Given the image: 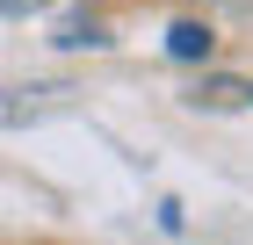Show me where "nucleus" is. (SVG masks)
I'll return each mask as SVG.
<instances>
[{"label": "nucleus", "instance_id": "nucleus-6", "mask_svg": "<svg viewBox=\"0 0 253 245\" xmlns=\"http://www.w3.org/2000/svg\"><path fill=\"white\" fill-rule=\"evenodd\" d=\"M246 101H253V94H246Z\"/></svg>", "mask_w": 253, "mask_h": 245}, {"label": "nucleus", "instance_id": "nucleus-3", "mask_svg": "<svg viewBox=\"0 0 253 245\" xmlns=\"http://www.w3.org/2000/svg\"><path fill=\"white\" fill-rule=\"evenodd\" d=\"M217 51V36H210V22H174V29H167V58H181V65H203V58Z\"/></svg>", "mask_w": 253, "mask_h": 245}, {"label": "nucleus", "instance_id": "nucleus-1", "mask_svg": "<svg viewBox=\"0 0 253 245\" xmlns=\"http://www.w3.org/2000/svg\"><path fill=\"white\" fill-rule=\"evenodd\" d=\"M58 94H65V87H7V94H0V130L51 115V108H58Z\"/></svg>", "mask_w": 253, "mask_h": 245}, {"label": "nucleus", "instance_id": "nucleus-2", "mask_svg": "<svg viewBox=\"0 0 253 245\" xmlns=\"http://www.w3.org/2000/svg\"><path fill=\"white\" fill-rule=\"evenodd\" d=\"M51 43H58V51H109L116 36H109V22H101V15H65L58 29H51Z\"/></svg>", "mask_w": 253, "mask_h": 245}, {"label": "nucleus", "instance_id": "nucleus-4", "mask_svg": "<svg viewBox=\"0 0 253 245\" xmlns=\"http://www.w3.org/2000/svg\"><path fill=\"white\" fill-rule=\"evenodd\" d=\"M253 94V87H246V79H203V87H195V108H239V101H246Z\"/></svg>", "mask_w": 253, "mask_h": 245}, {"label": "nucleus", "instance_id": "nucleus-5", "mask_svg": "<svg viewBox=\"0 0 253 245\" xmlns=\"http://www.w3.org/2000/svg\"><path fill=\"white\" fill-rule=\"evenodd\" d=\"M43 7H51V0H0V15H7V22H22V15H43Z\"/></svg>", "mask_w": 253, "mask_h": 245}]
</instances>
